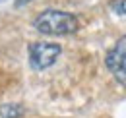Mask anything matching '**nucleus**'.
I'll return each instance as SVG.
<instances>
[{
  "instance_id": "1",
  "label": "nucleus",
  "mask_w": 126,
  "mask_h": 118,
  "mask_svg": "<svg viewBox=\"0 0 126 118\" xmlns=\"http://www.w3.org/2000/svg\"><path fill=\"white\" fill-rule=\"evenodd\" d=\"M33 25L45 35H68L78 29V19L62 10H45L35 17Z\"/></svg>"
},
{
  "instance_id": "2",
  "label": "nucleus",
  "mask_w": 126,
  "mask_h": 118,
  "mask_svg": "<svg viewBox=\"0 0 126 118\" xmlns=\"http://www.w3.org/2000/svg\"><path fill=\"white\" fill-rule=\"evenodd\" d=\"M60 54V44L56 43H37L29 44V62L35 70H45L48 66H52Z\"/></svg>"
},
{
  "instance_id": "3",
  "label": "nucleus",
  "mask_w": 126,
  "mask_h": 118,
  "mask_svg": "<svg viewBox=\"0 0 126 118\" xmlns=\"http://www.w3.org/2000/svg\"><path fill=\"white\" fill-rule=\"evenodd\" d=\"M105 64L118 81L126 83V35L120 37L105 56Z\"/></svg>"
},
{
  "instance_id": "4",
  "label": "nucleus",
  "mask_w": 126,
  "mask_h": 118,
  "mask_svg": "<svg viewBox=\"0 0 126 118\" xmlns=\"http://www.w3.org/2000/svg\"><path fill=\"white\" fill-rule=\"evenodd\" d=\"M25 114V108L17 103H6L0 106V118H19Z\"/></svg>"
},
{
  "instance_id": "5",
  "label": "nucleus",
  "mask_w": 126,
  "mask_h": 118,
  "mask_svg": "<svg viewBox=\"0 0 126 118\" xmlns=\"http://www.w3.org/2000/svg\"><path fill=\"white\" fill-rule=\"evenodd\" d=\"M114 8H116V12H118V14H124L126 15V0L116 2V4H114Z\"/></svg>"
},
{
  "instance_id": "6",
  "label": "nucleus",
  "mask_w": 126,
  "mask_h": 118,
  "mask_svg": "<svg viewBox=\"0 0 126 118\" xmlns=\"http://www.w3.org/2000/svg\"><path fill=\"white\" fill-rule=\"evenodd\" d=\"M25 2H29V0H17V6H19V4H25Z\"/></svg>"
}]
</instances>
